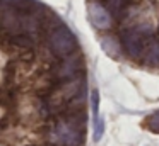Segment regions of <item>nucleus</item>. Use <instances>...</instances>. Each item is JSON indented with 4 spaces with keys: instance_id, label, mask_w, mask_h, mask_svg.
<instances>
[{
    "instance_id": "1",
    "label": "nucleus",
    "mask_w": 159,
    "mask_h": 146,
    "mask_svg": "<svg viewBox=\"0 0 159 146\" xmlns=\"http://www.w3.org/2000/svg\"><path fill=\"white\" fill-rule=\"evenodd\" d=\"M45 34L46 48L55 58H65L72 54L74 51H77V39L65 24H60Z\"/></svg>"
},
{
    "instance_id": "2",
    "label": "nucleus",
    "mask_w": 159,
    "mask_h": 146,
    "mask_svg": "<svg viewBox=\"0 0 159 146\" xmlns=\"http://www.w3.org/2000/svg\"><path fill=\"white\" fill-rule=\"evenodd\" d=\"M84 134L86 131L72 126L62 117L48 127V141L52 146H84Z\"/></svg>"
},
{
    "instance_id": "3",
    "label": "nucleus",
    "mask_w": 159,
    "mask_h": 146,
    "mask_svg": "<svg viewBox=\"0 0 159 146\" xmlns=\"http://www.w3.org/2000/svg\"><path fill=\"white\" fill-rule=\"evenodd\" d=\"M82 73H84V56L79 49L65 58H60V61H57L50 68V77L55 83L72 80V78L79 77Z\"/></svg>"
},
{
    "instance_id": "4",
    "label": "nucleus",
    "mask_w": 159,
    "mask_h": 146,
    "mask_svg": "<svg viewBox=\"0 0 159 146\" xmlns=\"http://www.w3.org/2000/svg\"><path fill=\"white\" fill-rule=\"evenodd\" d=\"M118 37H120V43H121V49L127 53V56L132 58V60L140 61L142 54H144V49H145V44H147V41L151 39V37L142 36L135 27H127V29H123Z\"/></svg>"
},
{
    "instance_id": "5",
    "label": "nucleus",
    "mask_w": 159,
    "mask_h": 146,
    "mask_svg": "<svg viewBox=\"0 0 159 146\" xmlns=\"http://www.w3.org/2000/svg\"><path fill=\"white\" fill-rule=\"evenodd\" d=\"M87 17L94 26V29L101 31V32H108L115 22L111 14L108 12V9L101 0H89L87 2Z\"/></svg>"
},
{
    "instance_id": "6",
    "label": "nucleus",
    "mask_w": 159,
    "mask_h": 146,
    "mask_svg": "<svg viewBox=\"0 0 159 146\" xmlns=\"http://www.w3.org/2000/svg\"><path fill=\"white\" fill-rule=\"evenodd\" d=\"M19 15L11 0H0V31L9 37L21 34L19 27Z\"/></svg>"
},
{
    "instance_id": "7",
    "label": "nucleus",
    "mask_w": 159,
    "mask_h": 146,
    "mask_svg": "<svg viewBox=\"0 0 159 146\" xmlns=\"http://www.w3.org/2000/svg\"><path fill=\"white\" fill-rule=\"evenodd\" d=\"M99 43H101V48H103V51L108 54L110 58H115V60H118V58L121 56V43H120V37L116 36V34H111V32H106L103 34V36L99 37Z\"/></svg>"
},
{
    "instance_id": "8",
    "label": "nucleus",
    "mask_w": 159,
    "mask_h": 146,
    "mask_svg": "<svg viewBox=\"0 0 159 146\" xmlns=\"http://www.w3.org/2000/svg\"><path fill=\"white\" fill-rule=\"evenodd\" d=\"M140 61L149 68H159V39L157 37H151L147 41Z\"/></svg>"
},
{
    "instance_id": "9",
    "label": "nucleus",
    "mask_w": 159,
    "mask_h": 146,
    "mask_svg": "<svg viewBox=\"0 0 159 146\" xmlns=\"http://www.w3.org/2000/svg\"><path fill=\"white\" fill-rule=\"evenodd\" d=\"M9 43H11V46L17 48L19 51H33V48L36 46V41H33L26 34H17V36L9 37Z\"/></svg>"
},
{
    "instance_id": "10",
    "label": "nucleus",
    "mask_w": 159,
    "mask_h": 146,
    "mask_svg": "<svg viewBox=\"0 0 159 146\" xmlns=\"http://www.w3.org/2000/svg\"><path fill=\"white\" fill-rule=\"evenodd\" d=\"M104 7L108 9V12L111 14V17L115 19H121V15H123L125 9H127L128 3L125 2V0H104Z\"/></svg>"
},
{
    "instance_id": "11",
    "label": "nucleus",
    "mask_w": 159,
    "mask_h": 146,
    "mask_svg": "<svg viewBox=\"0 0 159 146\" xmlns=\"http://www.w3.org/2000/svg\"><path fill=\"white\" fill-rule=\"evenodd\" d=\"M145 122H147V129H149V131L157 132V134H159V111L149 115Z\"/></svg>"
},
{
    "instance_id": "12",
    "label": "nucleus",
    "mask_w": 159,
    "mask_h": 146,
    "mask_svg": "<svg viewBox=\"0 0 159 146\" xmlns=\"http://www.w3.org/2000/svg\"><path fill=\"white\" fill-rule=\"evenodd\" d=\"M103 136V121L99 119V115H96V129H94V139L99 141Z\"/></svg>"
},
{
    "instance_id": "13",
    "label": "nucleus",
    "mask_w": 159,
    "mask_h": 146,
    "mask_svg": "<svg viewBox=\"0 0 159 146\" xmlns=\"http://www.w3.org/2000/svg\"><path fill=\"white\" fill-rule=\"evenodd\" d=\"M125 2H127V3H128V2H134V0H125Z\"/></svg>"
}]
</instances>
